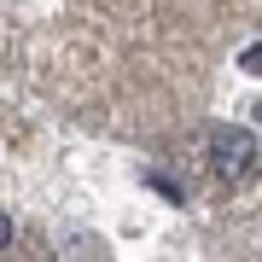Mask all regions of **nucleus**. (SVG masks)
Instances as JSON below:
<instances>
[{"label": "nucleus", "instance_id": "f257e3e1", "mask_svg": "<svg viewBox=\"0 0 262 262\" xmlns=\"http://www.w3.org/2000/svg\"><path fill=\"white\" fill-rule=\"evenodd\" d=\"M210 163L222 181L256 175V134L251 128H210Z\"/></svg>", "mask_w": 262, "mask_h": 262}, {"label": "nucleus", "instance_id": "f03ea898", "mask_svg": "<svg viewBox=\"0 0 262 262\" xmlns=\"http://www.w3.org/2000/svg\"><path fill=\"white\" fill-rule=\"evenodd\" d=\"M239 64H245V70H251V76L262 70V41H251V47H245V53H239Z\"/></svg>", "mask_w": 262, "mask_h": 262}, {"label": "nucleus", "instance_id": "7ed1b4c3", "mask_svg": "<svg viewBox=\"0 0 262 262\" xmlns=\"http://www.w3.org/2000/svg\"><path fill=\"white\" fill-rule=\"evenodd\" d=\"M6 245H12V215L0 210V251H6Z\"/></svg>", "mask_w": 262, "mask_h": 262}]
</instances>
